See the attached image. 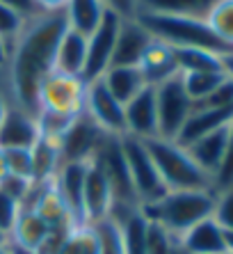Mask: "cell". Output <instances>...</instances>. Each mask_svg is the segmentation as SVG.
<instances>
[{"label":"cell","mask_w":233,"mask_h":254,"mask_svg":"<svg viewBox=\"0 0 233 254\" xmlns=\"http://www.w3.org/2000/svg\"><path fill=\"white\" fill-rule=\"evenodd\" d=\"M64 30V12H41L25 21L23 30L9 46L5 69L9 106H16L37 117L39 87L55 71V53Z\"/></svg>","instance_id":"6da1fadb"},{"label":"cell","mask_w":233,"mask_h":254,"mask_svg":"<svg viewBox=\"0 0 233 254\" xmlns=\"http://www.w3.org/2000/svg\"><path fill=\"white\" fill-rule=\"evenodd\" d=\"M215 190H172L153 204L140 206V211L149 222L160 225L178 241L187 229L215 213Z\"/></svg>","instance_id":"7a4b0ae2"},{"label":"cell","mask_w":233,"mask_h":254,"mask_svg":"<svg viewBox=\"0 0 233 254\" xmlns=\"http://www.w3.org/2000/svg\"><path fill=\"white\" fill-rule=\"evenodd\" d=\"M144 144L156 163V170L167 192L172 190H215L213 177L194 163L187 149L181 147L178 142L153 137V140H146Z\"/></svg>","instance_id":"3957f363"},{"label":"cell","mask_w":233,"mask_h":254,"mask_svg":"<svg viewBox=\"0 0 233 254\" xmlns=\"http://www.w3.org/2000/svg\"><path fill=\"white\" fill-rule=\"evenodd\" d=\"M137 21L149 30V35L172 48H208L217 53H229L220 44L204 18L167 16V14L137 12Z\"/></svg>","instance_id":"277c9868"},{"label":"cell","mask_w":233,"mask_h":254,"mask_svg":"<svg viewBox=\"0 0 233 254\" xmlns=\"http://www.w3.org/2000/svg\"><path fill=\"white\" fill-rule=\"evenodd\" d=\"M85 103H87V83L82 80V76L53 71L39 87L37 113L78 117L85 113Z\"/></svg>","instance_id":"5b68a950"},{"label":"cell","mask_w":233,"mask_h":254,"mask_svg":"<svg viewBox=\"0 0 233 254\" xmlns=\"http://www.w3.org/2000/svg\"><path fill=\"white\" fill-rule=\"evenodd\" d=\"M121 151L123 158H126V167H128L130 181H133L140 206L153 204L163 195H167V188H165L163 179L158 174L156 163H153L144 142L135 140L130 135H121Z\"/></svg>","instance_id":"8992f818"},{"label":"cell","mask_w":233,"mask_h":254,"mask_svg":"<svg viewBox=\"0 0 233 254\" xmlns=\"http://www.w3.org/2000/svg\"><path fill=\"white\" fill-rule=\"evenodd\" d=\"M156 106H158V137L176 140L183 124L192 113V99L183 87L181 73L156 85Z\"/></svg>","instance_id":"52a82bcc"},{"label":"cell","mask_w":233,"mask_h":254,"mask_svg":"<svg viewBox=\"0 0 233 254\" xmlns=\"http://www.w3.org/2000/svg\"><path fill=\"white\" fill-rule=\"evenodd\" d=\"M119 25H121V16L108 9L101 25L87 37V58H85V69H82V80L87 85L101 80L105 71L112 66Z\"/></svg>","instance_id":"ba28073f"},{"label":"cell","mask_w":233,"mask_h":254,"mask_svg":"<svg viewBox=\"0 0 233 254\" xmlns=\"http://www.w3.org/2000/svg\"><path fill=\"white\" fill-rule=\"evenodd\" d=\"M105 137L108 133L94 124V119L87 113H82L80 117L73 119V124L59 142V158L62 163H89Z\"/></svg>","instance_id":"9c48e42d"},{"label":"cell","mask_w":233,"mask_h":254,"mask_svg":"<svg viewBox=\"0 0 233 254\" xmlns=\"http://www.w3.org/2000/svg\"><path fill=\"white\" fill-rule=\"evenodd\" d=\"M85 113L94 119V124L99 126L108 135L121 137L126 133V115H123V103L110 94V89L103 85V80H94L87 85V103Z\"/></svg>","instance_id":"30bf717a"},{"label":"cell","mask_w":233,"mask_h":254,"mask_svg":"<svg viewBox=\"0 0 233 254\" xmlns=\"http://www.w3.org/2000/svg\"><path fill=\"white\" fill-rule=\"evenodd\" d=\"M115 208V197L108 177L103 174L94 160L87 163V174H85V188H82V215L85 225H96L101 220L110 218Z\"/></svg>","instance_id":"8fae6325"},{"label":"cell","mask_w":233,"mask_h":254,"mask_svg":"<svg viewBox=\"0 0 233 254\" xmlns=\"http://www.w3.org/2000/svg\"><path fill=\"white\" fill-rule=\"evenodd\" d=\"M126 115V133L135 140H153L158 137V106H156V87L146 85L140 94L123 106Z\"/></svg>","instance_id":"7c38bea8"},{"label":"cell","mask_w":233,"mask_h":254,"mask_svg":"<svg viewBox=\"0 0 233 254\" xmlns=\"http://www.w3.org/2000/svg\"><path fill=\"white\" fill-rule=\"evenodd\" d=\"M151 42L153 37L137 18H121L115 55H112V66H137Z\"/></svg>","instance_id":"4fadbf2b"},{"label":"cell","mask_w":233,"mask_h":254,"mask_svg":"<svg viewBox=\"0 0 233 254\" xmlns=\"http://www.w3.org/2000/svg\"><path fill=\"white\" fill-rule=\"evenodd\" d=\"M39 140V124L35 115L16 106L7 108V115L0 124V149H32Z\"/></svg>","instance_id":"5bb4252c"},{"label":"cell","mask_w":233,"mask_h":254,"mask_svg":"<svg viewBox=\"0 0 233 254\" xmlns=\"http://www.w3.org/2000/svg\"><path fill=\"white\" fill-rule=\"evenodd\" d=\"M85 174H87V163H62L55 174V188L59 197L69 208L71 218L76 225H85L82 215V188H85Z\"/></svg>","instance_id":"9a60e30c"},{"label":"cell","mask_w":233,"mask_h":254,"mask_svg":"<svg viewBox=\"0 0 233 254\" xmlns=\"http://www.w3.org/2000/svg\"><path fill=\"white\" fill-rule=\"evenodd\" d=\"M231 122H233V108L194 106L174 142H178L181 147H187V144H192L199 137H204V135H208V133H213V130L229 126Z\"/></svg>","instance_id":"2e32d148"},{"label":"cell","mask_w":233,"mask_h":254,"mask_svg":"<svg viewBox=\"0 0 233 254\" xmlns=\"http://www.w3.org/2000/svg\"><path fill=\"white\" fill-rule=\"evenodd\" d=\"M178 248L185 254H227L224 229L213 215L187 229L178 238Z\"/></svg>","instance_id":"e0dca14e"},{"label":"cell","mask_w":233,"mask_h":254,"mask_svg":"<svg viewBox=\"0 0 233 254\" xmlns=\"http://www.w3.org/2000/svg\"><path fill=\"white\" fill-rule=\"evenodd\" d=\"M137 66H140L146 85H153V87L178 73L174 48L163 42H158V39H153V42L149 44V48L144 51V55H142Z\"/></svg>","instance_id":"ac0fdd59"},{"label":"cell","mask_w":233,"mask_h":254,"mask_svg":"<svg viewBox=\"0 0 233 254\" xmlns=\"http://www.w3.org/2000/svg\"><path fill=\"white\" fill-rule=\"evenodd\" d=\"M229 126H231V124H229ZM229 126L213 130V133H208V135H204V137H199V140H194L192 144H187V147H185L187 154L194 158V163H197V165L201 167L206 174H210V177H213V181H215V174H217V170H220L222 160H224V154H227Z\"/></svg>","instance_id":"d6986e66"},{"label":"cell","mask_w":233,"mask_h":254,"mask_svg":"<svg viewBox=\"0 0 233 254\" xmlns=\"http://www.w3.org/2000/svg\"><path fill=\"white\" fill-rule=\"evenodd\" d=\"M85 58H87V37H82L80 32L66 28L62 39H59V44H58L55 71L71 73V76H82Z\"/></svg>","instance_id":"ffe728a7"},{"label":"cell","mask_w":233,"mask_h":254,"mask_svg":"<svg viewBox=\"0 0 233 254\" xmlns=\"http://www.w3.org/2000/svg\"><path fill=\"white\" fill-rule=\"evenodd\" d=\"M101 80L110 89V94L123 106L146 87V80L142 76L140 66H110Z\"/></svg>","instance_id":"44dd1931"},{"label":"cell","mask_w":233,"mask_h":254,"mask_svg":"<svg viewBox=\"0 0 233 254\" xmlns=\"http://www.w3.org/2000/svg\"><path fill=\"white\" fill-rule=\"evenodd\" d=\"M108 7L103 0H69L64 9L66 28L80 32L82 37H89L101 25Z\"/></svg>","instance_id":"7402d4cb"},{"label":"cell","mask_w":233,"mask_h":254,"mask_svg":"<svg viewBox=\"0 0 233 254\" xmlns=\"http://www.w3.org/2000/svg\"><path fill=\"white\" fill-rule=\"evenodd\" d=\"M217 0H140L137 12L167 14V16H187V18H204L213 9Z\"/></svg>","instance_id":"603a6c76"},{"label":"cell","mask_w":233,"mask_h":254,"mask_svg":"<svg viewBox=\"0 0 233 254\" xmlns=\"http://www.w3.org/2000/svg\"><path fill=\"white\" fill-rule=\"evenodd\" d=\"M119 225L121 234V250L123 254H146V227L149 220L142 215V211H130L126 215H110Z\"/></svg>","instance_id":"cb8c5ba5"},{"label":"cell","mask_w":233,"mask_h":254,"mask_svg":"<svg viewBox=\"0 0 233 254\" xmlns=\"http://www.w3.org/2000/svg\"><path fill=\"white\" fill-rule=\"evenodd\" d=\"M48 234H51V227L32 208H21V215H18L16 227L9 236V243H16V245H23L30 250H39L48 238Z\"/></svg>","instance_id":"d4e9b609"},{"label":"cell","mask_w":233,"mask_h":254,"mask_svg":"<svg viewBox=\"0 0 233 254\" xmlns=\"http://www.w3.org/2000/svg\"><path fill=\"white\" fill-rule=\"evenodd\" d=\"M178 73H194V71H224L222 55L208 48H174Z\"/></svg>","instance_id":"484cf974"},{"label":"cell","mask_w":233,"mask_h":254,"mask_svg":"<svg viewBox=\"0 0 233 254\" xmlns=\"http://www.w3.org/2000/svg\"><path fill=\"white\" fill-rule=\"evenodd\" d=\"M227 73L224 71H194V73H181L183 87H185L187 96L192 99V103H204L222 83H224Z\"/></svg>","instance_id":"4316f807"},{"label":"cell","mask_w":233,"mask_h":254,"mask_svg":"<svg viewBox=\"0 0 233 254\" xmlns=\"http://www.w3.org/2000/svg\"><path fill=\"white\" fill-rule=\"evenodd\" d=\"M210 32L227 51H233V0H217L206 16Z\"/></svg>","instance_id":"83f0119b"},{"label":"cell","mask_w":233,"mask_h":254,"mask_svg":"<svg viewBox=\"0 0 233 254\" xmlns=\"http://www.w3.org/2000/svg\"><path fill=\"white\" fill-rule=\"evenodd\" d=\"M59 254H101V236L96 225H78L69 231Z\"/></svg>","instance_id":"f1b7e54d"},{"label":"cell","mask_w":233,"mask_h":254,"mask_svg":"<svg viewBox=\"0 0 233 254\" xmlns=\"http://www.w3.org/2000/svg\"><path fill=\"white\" fill-rule=\"evenodd\" d=\"M176 248H178V241L167 229H163L156 222H149V227H146V254H174Z\"/></svg>","instance_id":"f546056e"},{"label":"cell","mask_w":233,"mask_h":254,"mask_svg":"<svg viewBox=\"0 0 233 254\" xmlns=\"http://www.w3.org/2000/svg\"><path fill=\"white\" fill-rule=\"evenodd\" d=\"M2 156H5L7 174L32 181V149H7L2 151Z\"/></svg>","instance_id":"4dcf8cb0"},{"label":"cell","mask_w":233,"mask_h":254,"mask_svg":"<svg viewBox=\"0 0 233 254\" xmlns=\"http://www.w3.org/2000/svg\"><path fill=\"white\" fill-rule=\"evenodd\" d=\"M213 188H215V192H222V190L233 188V122H231V126H229L227 154H224V160H222L220 170H217V174H215Z\"/></svg>","instance_id":"1f68e13d"},{"label":"cell","mask_w":233,"mask_h":254,"mask_svg":"<svg viewBox=\"0 0 233 254\" xmlns=\"http://www.w3.org/2000/svg\"><path fill=\"white\" fill-rule=\"evenodd\" d=\"M23 25H25V18L21 14H16L14 9H9L5 5H0V39L7 46H12V42L18 37V32L23 30Z\"/></svg>","instance_id":"d6a6232c"},{"label":"cell","mask_w":233,"mask_h":254,"mask_svg":"<svg viewBox=\"0 0 233 254\" xmlns=\"http://www.w3.org/2000/svg\"><path fill=\"white\" fill-rule=\"evenodd\" d=\"M21 204L18 201H14L12 197H7L2 190H0V234L2 236H7V241H9V236H12L14 227H16V220L18 215H21Z\"/></svg>","instance_id":"836d02e7"},{"label":"cell","mask_w":233,"mask_h":254,"mask_svg":"<svg viewBox=\"0 0 233 254\" xmlns=\"http://www.w3.org/2000/svg\"><path fill=\"white\" fill-rule=\"evenodd\" d=\"M213 218L222 225V229L233 231V188L217 192L215 213H213Z\"/></svg>","instance_id":"e575fe53"},{"label":"cell","mask_w":233,"mask_h":254,"mask_svg":"<svg viewBox=\"0 0 233 254\" xmlns=\"http://www.w3.org/2000/svg\"><path fill=\"white\" fill-rule=\"evenodd\" d=\"M103 2L108 9H112V12L119 14L121 18L137 16V5H140V0H103Z\"/></svg>","instance_id":"d590c367"},{"label":"cell","mask_w":233,"mask_h":254,"mask_svg":"<svg viewBox=\"0 0 233 254\" xmlns=\"http://www.w3.org/2000/svg\"><path fill=\"white\" fill-rule=\"evenodd\" d=\"M0 5H5V7H9V9H14V12L21 14L25 21H28V18H32V16H37V14H41L35 0H0Z\"/></svg>","instance_id":"8d00e7d4"},{"label":"cell","mask_w":233,"mask_h":254,"mask_svg":"<svg viewBox=\"0 0 233 254\" xmlns=\"http://www.w3.org/2000/svg\"><path fill=\"white\" fill-rule=\"evenodd\" d=\"M39 12H64L69 0H35Z\"/></svg>","instance_id":"74e56055"},{"label":"cell","mask_w":233,"mask_h":254,"mask_svg":"<svg viewBox=\"0 0 233 254\" xmlns=\"http://www.w3.org/2000/svg\"><path fill=\"white\" fill-rule=\"evenodd\" d=\"M222 66H224L227 78H231V80H233V51H229V53L222 55Z\"/></svg>","instance_id":"f35d334b"},{"label":"cell","mask_w":233,"mask_h":254,"mask_svg":"<svg viewBox=\"0 0 233 254\" xmlns=\"http://www.w3.org/2000/svg\"><path fill=\"white\" fill-rule=\"evenodd\" d=\"M7 250H9V254H39V250H30V248H23V245H16V243H9V241H7Z\"/></svg>","instance_id":"ab89813d"},{"label":"cell","mask_w":233,"mask_h":254,"mask_svg":"<svg viewBox=\"0 0 233 254\" xmlns=\"http://www.w3.org/2000/svg\"><path fill=\"white\" fill-rule=\"evenodd\" d=\"M7 60H9V46L0 39V71L7 69Z\"/></svg>","instance_id":"60d3db41"},{"label":"cell","mask_w":233,"mask_h":254,"mask_svg":"<svg viewBox=\"0 0 233 254\" xmlns=\"http://www.w3.org/2000/svg\"><path fill=\"white\" fill-rule=\"evenodd\" d=\"M224 243H227V254H233V231L224 229Z\"/></svg>","instance_id":"b9f144b4"},{"label":"cell","mask_w":233,"mask_h":254,"mask_svg":"<svg viewBox=\"0 0 233 254\" xmlns=\"http://www.w3.org/2000/svg\"><path fill=\"white\" fill-rule=\"evenodd\" d=\"M7 108H9V101L0 94V124H2V119H5V115H7Z\"/></svg>","instance_id":"7bdbcfd3"},{"label":"cell","mask_w":233,"mask_h":254,"mask_svg":"<svg viewBox=\"0 0 233 254\" xmlns=\"http://www.w3.org/2000/svg\"><path fill=\"white\" fill-rule=\"evenodd\" d=\"M7 174V165H5V156H2V149H0V179Z\"/></svg>","instance_id":"ee69618b"},{"label":"cell","mask_w":233,"mask_h":254,"mask_svg":"<svg viewBox=\"0 0 233 254\" xmlns=\"http://www.w3.org/2000/svg\"><path fill=\"white\" fill-rule=\"evenodd\" d=\"M0 254H9V250H7V245H0Z\"/></svg>","instance_id":"f6af8a7d"},{"label":"cell","mask_w":233,"mask_h":254,"mask_svg":"<svg viewBox=\"0 0 233 254\" xmlns=\"http://www.w3.org/2000/svg\"><path fill=\"white\" fill-rule=\"evenodd\" d=\"M0 245H7V236H2V234H0Z\"/></svg>","instance_id":"bcb514c9"},{"label":"cell","mask_w":233,"mask_h":254,"mask_svg":"<svg viewBox=\"0 0 233 254\" xmlns=\"http://www.w3.org/2000/svg\"><path fill=\"white\" fill-rule=\"evenodd\" d=\"M174 254H185V252H183L181 248H176V250H174Z\"/></svg>","instance_id":"7dc6e473"},{"label":"cell","mask_w":233,"mask_h":254,"mask_svg":"<svg viewBox=\"0 0 233 254\" xmlns=\"http://www.w3.org/2000/svg\"><path fill=\"white\" fill-rule=\"evenodd\" d=\"M0 76H7V73H5V71H0ZM0 94H2V92H0ZM2 96H5V94H2ZM5 99H7V96H5Z\"/></svg>","instance_id":"c3c4849f"}]
</instances>
